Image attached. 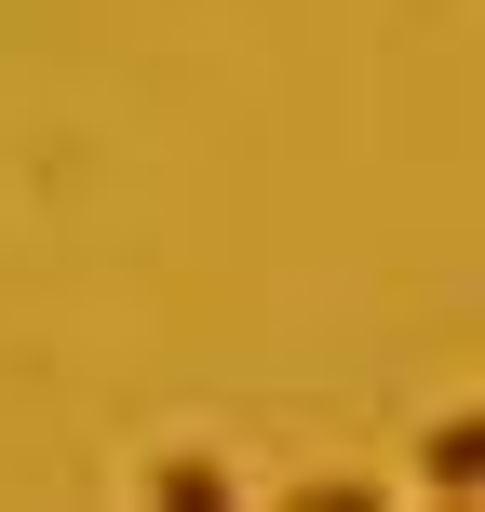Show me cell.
Listing matches in <instances>:
<instances>
[{
	"label": "cell",
	"instance_id": "cell-1",
	"mask_svg": "<svg viewBox=\"0 0 485 512\" xmlns=\"http://www.w3.org/2000/svg\"><path fill=\"white\" fill-rule=\"evenodd\" d=\"M418 486H445V499H459V486H485V418H445V432L418 445Z\"/></svg>",
	"mask_w": 485,
	"mask_h": 512
},
{
	"label": "cell",
	"instance_id": "cell-2",
	"mask_svg": "<svg viewBox=\"0 0 485 512\" xmlns=\"http://www.w3.org/2000/svg\"><path fill=\"white\" fill-rule=\"evenodd\" d=\"M149 499H176V512H216L230 486H216V459H162V472H149Z\"/></svg>",
	"mask_w": 485,
	"mask_h": 512
}]
</instances>
